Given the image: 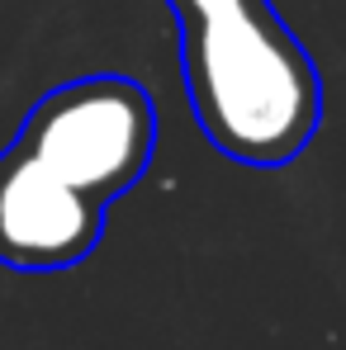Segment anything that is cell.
<instances>
[{
	"label": "cell",
	"mask_w": 346,
	"mask_h": 350,
	"mask_svg": "<svg viewBox=\"0 0 346 350\" xmlns=\"http://www.w3.org/2000/svg\"><path fill=\"white\" fill-rule=\"evenodd\" d=\"M66 185L100 204L128 194L157 152V105L128 76H81L48 90L14 137Z\"/></svg>",
	"instance_id": "obj_2"
},
{
	"label": "cell",
	"mask_w": 346,
	"mask_h": 350,
	"mask_svg": "<svg viewBox=\"0 0 346 350\" xmlns=\"http://www.w3.org/2000/svg\"><path fill=\"white\" fill-rule=\"evenodd\" d=\"M110 204L66 185L24 147L0 152V265L53 275L81 265L105 237Z\"/></svg>",
	"instance_id": "obj_3"
},
{
	"label": "cell",
	"mask_w": 346,
	"mask_h": 350,
	"mask_svg": "<svg viewBox=\"0 0 346 350\" xmlns=\"http://www.w3.org/2000/svg\"><path fill=\"white\" fill-rule=\"evenodd\" d=\"M185 95L204 137L242 166H289L323 123V81L271 0H171Z\"/></svg>",
	"instance_id": "obj_1"
}]
</instances>
